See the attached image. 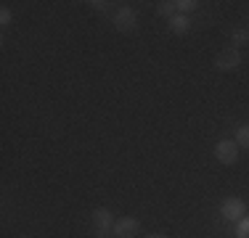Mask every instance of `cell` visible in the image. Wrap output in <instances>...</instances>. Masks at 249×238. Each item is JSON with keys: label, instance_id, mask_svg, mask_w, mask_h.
Instances as JSON below:
<instances>
[{"label": "cell", "instance_id": "obj_1", "mask_svg": "<svg viewBox=\"0 0 249 238\" xmlns=\"http://www.w3.org/2000/svg\"><path fill=\"white\" fill-rule=\"evenodd\" d=\"M241 64V53L236 51V48H225V51H220L215 56V69L217 71H233L239 69Z\"/></svg>", "mask_w": 249, "mask_h": 238}, {"label": "cell", "instance_id": "obj_2", "mask_svg": "<svg viewBox=\"0 0 249 238\" xmlns=\"http://www.w3.org/2000/svg\"><path fill=\"white\" fill-rule=\"evenodd\" d=\"M215 156H217V162L220 164H236L239 162V143L236 140H220L215 146Z\"/></svg>", "mask_w": 249, "mask_h": 238}, {"label": "cell", "instance_id": "obj_3", "mask_svg": "<svg viewBox=\"0 0 249 238\" xmlns=\"http://www.w3.org/2000/svg\"><path fill=\"white\" fill-rule=\"evenodd\" d=\"M220 214L225 220H236V222H239L241 217H247V204L241 199H236V196H228L220 204Z\"/></svg>", "mask_w": 249, "mask_h": 238}, {"label": "cell", "instance_id": "obj_4", "mask_svg": "<svg viewBox=\"0 0 249 238\" xmlns=\"http://www.w3.org/2000/svg\"><path fill=\"white\" fill-rule=\"evenodd\" d=\"M114 222L117 220L111 217L109 209H96L93 212V225H96L98 238H109V230H114Z\"/></svg>", "mask_w": 249, "mask_h": 238}, {"label": "cell", "instance_id": "obj_5", "mask_svg": "<svg viewBox=\"0 0 249 238\" xmlns=\"http://www.w3.org/2000/svg\"><path fill=\"white\" fill-rule=\"evenodd\" d=\"M135 24H138V14H135L130 5H122L114 14V27L120 29V32H130V29H135Z\"/></svg>", "mask_w": 249, "mask_h": 238}, {"label": "cell", "instance_id": "obj_6", "mask_svg": "<svg viewBox=\"0 0 249 238\" xmlns=\"http://www.w3.org/2000/svg\"><path fill=\"white\" fill-rule=\"evenodd\" d=\"M138 230H141V222L135 217H120L114 222V233L117 238H133V236H138Z\"/></svg>", "mask_w": 249, "mask_h": 238}, {"label": "cell", "instance_id": "obj_7", "mask_svg": "<svg viewBox=\"0 0 249 238\" xmlns=\"http://www.w3.org/2000/svg\"><path fill=\"white\" fill-rule=\"evenodd\" d=\"M170 29H173L175 34H186L188 29H191V19H188L186 14H175L173 19H170Z\"/></svg>", "mask_w": 249, "mask_h": 238}, {"label": "cell", "instance_id": "obj_8", "mask_svg": "<svg viewBox=\"0 0 249 238\" xmlns=\"http://www.w3.org/2000/svg\"><path fill=\"white\" fill-rule=\"evenodd\" d=\"M199 3L196 0H175V11L178 14H191V11H196Z\"/></svg>", "mask_w": 249, "mask_h": 238}, {"label": "cell", "instance_id": "obj_9", "mask_svg": "<svg viewBox=\"0 0 249 238\" xmlns=\"http://www.w3.org/2000/svg\"><path fill=\"white\" fill-rule=\"evenodd\" d=\"M236 143H239V148H249V124H241L239 130H236Z\"/></svg>", "mask_w": 249, "mask_h": 238}, {"label": "cell", "instance_id": "obj_10", "mask_svg": "<svg viewBox=\"0 0 249 238\" xmlns=\"http://www.w3.org/2000/svg\"><path fill=\"white\" fill-rule=\"evenodd\" d=\"M231 40H233V48L249 43V29H236V32L231 34Z\"/></svg>", "mask_w": 249, "mask_h": 238}, {"label": "cell", "instance_id": "obj_11", "mask_svg": "<svg viewBox=\"0 0 249 238\" xmlns=\"http://www.w3.org/2000/svg\"><path fill=\"white\" fill-rule=\"evenodd\" d=\"M157 14L173 19V16H175V3H159V5H157Z\"/></svg>", "mask_w": 249, "mask_h": 238}, {"label": "cell", "instance_id": "obj_12", "mask_svg": "<svg viewBox=\"0 0 249 238\" xmlns=\"http://www.w3.org/2000/svg\"><path fill=\"white\" fill-rule=\"evenodd\" d=\"M236 236L239 238H249V217H241L236 222Z\"/></svg>", "mask_w": 249, "mask_h": 238}, {"label": "cell", "instance_id": "obj_13", "mask_svg": "<svg viewBox=\"0 0 249 238\" xmlns=\"http://www.w3.org/2000/svg\"><path fill=\"white\" fill-rule=\"evenodd\" d=\"M11 19H14V14H11V8H3V11H0V24H3V27H8V24H11Z\"/></svg>", "mask_w": 249, "mask_h": 238}, {"label": "cell", "instance_id": "obj_14", "mask_svg": "<svg viewBox=\"0 0 249 238\" xmlns=\"http://www.w3.org/2000/svg\"><path fill=\"white\" fill-rule=\"evenodd\" d=\"M88 5H90V8H96V11H106L111 3H106V0H90Z\"/></svg>", "mask_w": 249, "mask_h": 238}, {"label": "cell", "instance_id": "obj_15", "mask_svg": "<svg viewBox=\"0 0 249 238\" xmlns=\"http://www.w3.org/2000/svg\"><path fill=\"white\" fill-rule=\"evenodd\" d=\"M151 238H164V236H151Z\"/></svg>", "mask_w": 249, "mask_h": 238}, {"label": "cell", "instance_id": "obj_16", "mask_svg": "<svg viewBox=\"0 0 249 238\" xmlns=\"http://www.w3.org/2000/svg\"><path fill=\"white\" fill-rule=\"evenodd\" d=\"M247 29H249V27H247Z\"/></svg>", "mask_w": 249, "mask_h": 238}]
</instances>
